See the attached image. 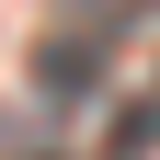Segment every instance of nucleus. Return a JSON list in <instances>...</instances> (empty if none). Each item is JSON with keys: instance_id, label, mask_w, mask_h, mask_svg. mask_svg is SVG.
I'll use <instances>...</instances> for the list:
<instances>
[{"instance_id": "nucleus-1", "label": "nucleus", "mask_w": 160, "mask_h": 160, "mask_svg": "<svg viewBox=\"0 0 160 160\" xmlns=\"http://www.w3.org/2000/svg\"><path fill=\"white\" fill-rule=\"evenodd\" d=\"M92 69H103V46H92V34H80V46H46V57H34V80H46V92H92Z\"/></svg>"}, {"instance_id": "nucleus-2", "label": "nucleus", "mask_w": 160, "mask_h": 160, "mask_svg": "<svg viewBox=\"0 0 160 160\" xmlns=\"http://www.w3.org/2000/svg\"><path fill=\"white\" fill-rule=\"evenodd\" d=\"M149 137H160V80H149V92L126 103V126H114V149H149Z\"/></svg>"}]
</instances>
